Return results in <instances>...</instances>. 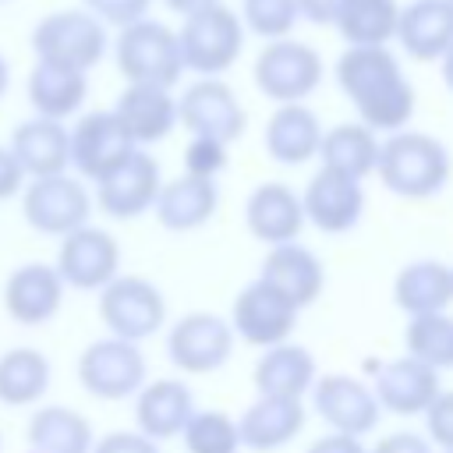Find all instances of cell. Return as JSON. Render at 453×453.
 Returning <instances> with one entry per match:
<instances>
[{"instance_id": "28", "label": "cell", "mask_w": 453, "mask_h": 453, "mask_svg": "<svg viewBox=\"0 0 453 453\" xmlns=\"http://www.w3.org/2000/svg\"><path fill=\"white\" fill-rule=\"evenodd\" d=\"M396 42L411 60H442L453 46V14L446 0H411L396 18Z\"/></svg>"}, {"instance_id": "10", "label": "cell", "mask_w": 453, "mask_h": 453, "mask_svg": "<svg viewBox=\"0 0 453 453\" xmlns=\"http://www.w3.org/2000/svg\"><path fill=\"white\" fill-rule=\"evenodd\" d=\"M177 127H184L191 138L234 145L248 127V113L223 78H198L177 96Z\"/></svg>"}, {"instance_id": "11", "label": "cell", "mask_w": 453, "mask_h": 453, "mask_svg": "<svg viewBox=\"0 0 453 453\" xmlns=\"http://www.w3.org/2000/svg\"><path fill=\"white\" fill-rule=\"evenodd\" d=\"M234 329L216 311H188L166 333V357L184 375L219 372L234 354Z\"/></svg>"}, {"instance_id": "34", "label": "cell", "mask_w": 453, "mask_h": 453, "mask_svg": "<svg viewBox=\"0 0 453 453\" xmlns=\"http://www.w3.org/2000/svg\"><path fill=\"white\" fill-rule=\"evenodd\" d=\"M53 368L39 347H11L0 354V403L39 407L50 389Z\"/></svg>"}, {"instance_id": "37", "label": "cell", "mask_w": 453, "mask_h": 453, "mask_svg": "<svg viewBox=\"0 0 453 453\" xmlns=\"http://www.w3.org/2000/svg\"><path fill=\"white\" fill-rule=\"evenodd\" d=\"M180 442L188 453H237L241 449L237 421L216 407L195 411L180 432Z\"/></svg>"}, {"instance_id": "29", "label": "cell", "mask_w": 453, "mask_h": 453, "mask_svg": "<svg viewBox=\"0 0 453 453\" xmlns=\"http://www.w3.org/2000/svg\"><path fill=\"white\" fill-rule=\"evenodd\" d=\"M25 96H28L32 117L67 124V117L81 113V106L88 99V74L35 60L25 78Z\"/></svg>"}, {"instance_id": "12", "label": "cell", "mask_w": 453, "mask_h": 453, "mask_svg": "<svg viewBox=\"0 0 453 453\" xmlns=\"http://www.w3.org/2000/svg\"><path fill=\"white\" fill-rule=\"evenodd\" d=\"M138 145L127 138L124 124L113 117V110H88L67 127V152H71V173L85 184H96L106 177L120 159H127Z\"/></svg>"}, {"instance_id": "21", "label": "cell", "mask_w": 453, "mask_h": 453, "mask_svg": "<svg viewBox=\"0 0 453 453\" xmlns=\"http://www.w3.org/2000/svg\"><path fill=\"white\" fill-rule=\"evenodd\" d=\"M244 226L265 248L297 241L304 230L301 195L280 180H265V184L251 188L244 198Z\"/></svg>"}, {"instance_id": "23", "label": "cell", "mask_w": 453, "mask_h": 453, "mask_svg": "<svg viewBox=\"0 0 453 453\" xmlns=\"http://www.w3.org/2000/svg\"><path fill=\"white\" fill-rule=\"evenodd\" d=\"M14 156V163L21 166L25 180L35 177H53V173H67L71 170V152H67V124L60 120H46V117H28L21 120L11 138L4 142Z\"/></svg>"}, {"instance_id": "46", "label": "cell", "mask_w": 453, "mask_h": 453, "mask_svg": "<svg viewBox=\"0 0 453 453\" xmlns=\"http://www.w3.org/2000/svg\"><path fill=\"white\" fill-rule=\"evenodd\" d=\"M304 453H368V446L354 435H340V432H329L322 439H315Z\"/></svg>"}, {"instance_id": "26", "label": "cell", "mask_w": 453, "mask_h": 453, "mask_svg": "<svg viewBox=\"0 0 453 453\" xmlns=\"http://www.w3.org/2000/svg\"><path fill=\"white\" fill-rule=\"evenodd\" d=\"M322 131L326 127L308 103H283L265 120V152L273 156V163L301 166L319 156Z\"/></svg>"}, {"instance_id": "54", "label": "cell", "mask_w": 453, "mask_h": 453, "mask_svg": "<svg viewBox=\"0 0 453 453\" xmlns=\"http://www.w3.org/2000/svg\"><path fill=\"white\" fill-rule=\"evenodd\" d=\"M449 269H453V265H449Z\"/></svg>"}, {"instance_id": "41", "label": "cell", "mask_w": 453, "mask_h": 453, "mask_svg": "<svg viewBox=\"0 0 453 453\" xmlns=\"http://www.w3.org/2000/svg\"><path fill=\"white\" fill-rule=\"evenodd\" d=\"M425 439L439 446V453H453V389H439V396L428 403Z\"/></svg>"}, {"instance_id": "8", "label": "cell", "mask_w": 453, "mask_h": 453, "mask_svg": "<svg viewBox=\"0 0 453 453\" xmlns=\"http://www.w3.org/2000/svg\"><path fill=\"white\" fill-rule=\"evenodd\" d=\"M78 382L88 396L117 403L134 396L149 382V361L138 343L117 340V336H99L78 354Z\"/></svg>"}, {"instance_id": "30", "label": "cell", "mask_w": 453, "mask_h": 453, "mask_svg": "<svg viewBox=\"0 0 453 453\" xmlns=\"http://www.w3.org/2000/svg\"><path fill=\"white\" fill-rule=\"evenodd\" d=\"M319 379V365L308 347L301 343H276L269 347L251 372V382L258 396H287V400H304Z\"/></svg>"}, {"instance_id": "40", "label": "cell", "mask_w": 453, "mask_h": 453, "mask_svg": "<svg viewBox=\"0 0 453 453\" xmlns=\"http://www.w3.org/2000/svg\"><path fill=\"white\" fill-rule=\"evenodd\" d=\"M81 7L106 28H127L142 18H149L152 0H81Z\"/></svg>"}, {"instance_id": "39", "label": "cell", "mask_w": 453, "mask_h": 453, "mask_svg": "<svg viewBox=\"0 0 453 453\" xmlns=\"http://www.w3.org/2000/svg\"><path fill=\"white\" fill-rule=\"evenodd\" d=\"M226 152H230V145H223L216 138H191L184 149V173L202 177V180H216L230 163Z\"/></svg>"}, {"instance_id": "3", "label": "cell", "mask_w": 453, "mask_h": 453, "mask_svg": "<svg viewBox=\"0 0 453 453\" xmlns=\"http://www.w3.org/2000/svg\"><path fill=\"white\" fill-rule=\"evenodd\" d=\"M28 42L35 60L88 74L110 53V28L96 21L85 7H64L42 14L32 25Z\"/></svg>"}, {"instance_id": "33", "label": "cell", "mask_w": 453, "mask_h": 453, "mask_svg": "<svg viewBox=\"0 0 453 453\" xmlns=\"http://www.w3.org/2000/svg\"><path fill=\"white\" fill-rule=\"evenodd\" d=\"M326 170H336L350 180H365L368 173H375V159H379V134L368 131L357 120L336 124L329 131H322L319 142V156H315Z\"/></svg>"}, {"instance_id": "4", "label": "cell", "mask_w": 453, "mask_h": 453, "mask_svg": "<svg viewBox=\"0 0 453 453\" xmlns=\"http://www.w3.org/2000/svg\"><path fill=\"white\" fill-rule=\"evenodd\" d=\"M110 46H113V64L127 85L173 88L184 74L177 32L156 18H142L127 28H117V39Z\"/></svg>"}, {"instance_id": "18", "label": "cell", "mask_w": 453, "mask_h": 453, "mask_svg": "<svg viewBox=\"0 0 453 453\" xmlns=\"http://www.w3.org/2000/svg\"><path fill=\"white\" fill-rule=\"evenodd\" d=\"M372 372V393L379 400L382 411L389 414H400V418H414V414H425L428 403L439 396V372L414 361L411 354L403 357H389V361H372L368 365Z\"/></svg>"}, {"instance_id": "17", "label": "cell", "mask_w": 453, "mask_h": 453, "mask_svg": "<svg viewBox=\"0 0 453 453\" xmlns=\"http://www.w3.org/2000/svg\"><path fill=\"white\" fill-rule=\"evenodd\" d=\"M64 290L67 287L50 262H25V265L11 269L4 280V290H0L4 315L14 326L39 329V326L53 322L57 311L64 308Z\"/></svg>"}, {"instance_id": "36", "label": "cell", "mask_w": 453, "mask_h": 453, "mask_svg": "<svg viewBox=\"0 0 453 453\" xmlns=\"http://www.w3.org/2000/svg\"><path fill=\"white\" fill-rule=\"evenodd\" d=\"M407 354L435 372L453 368V315L435 311V315H414L403 333Z\"/></svg>"}, {"instance_id": "27", "label": "cell", "mask_w": 453, "mask_h": 453, "mask_svg": "<svg viewBox=\"0 0 453 453\" xmlns=\"http://www.w3.org/2000/svg\"><path fill=\"white\" fill-rule=\"evenodd\" d=\"M216 205H219V184L216 180H202V177L180 173L173 180H163L152 212H156L163 230L188 234V230L205 226L216 216Z\"/></svg>"}, {"instance_id": "35", "label": "cell", "mask_w": 453, "mask_h": 453, "mask_svg": "<svg viewBox=\"0 0 453 453\" xmlns=\"http://www.w3.org/2000/svg\"><path fill=\"white\" fill-rule=\"evenodd\" d=\"M396 0H347L333 28L347 46H389L396 39Z\"/></svg>"}, {"instance_id": "16", "label": "cell", "mask_w": 453, "mask_h": 453, "mask_svg": "<svg viewBox=\"0 0 453 453\" xmlns=\"http://www.w3.org/2000/svg\"><path fill=\"white\" fill-rule=\"evenodd\" d=\"M297 308L290 301H283L269 283L262 280H251L248 287H241V294L234 297V308H230V329L237 340L251 343V347H276V343H287L294 326H297Z\"/></svg>"}, {"instance_id": "47", "label": "cell", "mask_w": 453, "mask_h": 453, "mask_svg": "<svg viewBox=\"0 0 453 453\" xmlns=\"http://www.w3.org/2000/svg\"><path fill=\"white\" fill-rule=\"evenodd\" d=\"M173 14H180V18H188V14H195V11H202V7H212V4H223V0H163Z\"/></svg>"}, {"instance_id": "48", "label": "cell", "mask_w": 453, "mask_h": 453, "mask_svg": "<svg viewBox=\"0 0 453 453\" xmlns=\"http://www.w3.org/2000/svg\"><path fill=\"white\" fill-rule=\"evenodd\" d=\"M439 71H442V85L453 92V46L442 53V60H439Z\"/></svg>"}, {"instance_id": "19", "label": "cell", "mask_w": 453, "mask_h": 453, "mask_svg": "<svg viewBox=\"0 0 453 453\" xmlns=\"http://www.w3.org/2000/svg\"><path fill=\"white\" fill-rule=\"evenodd\" d=\"M304 223H311L322 234H347L365 216V188L361 180H350L336 170L319 166L301 191Z\"/></svg>"}, {"instance_id": "15", "label": "cell", "mask_w": 453, "mask_h": 453, "mask_svg": "<svg viewBox=\"0 0 453 453\" xmlns=\"http://www.w3.org/2000/svg\"><path fill=\"white\" fill-rule=\"evenodd\" d=\"M311 407L333 432L354 435V439L368 435L382 418V407H379L372 386L347 372L319 375L311 386Z\"/></svg>"}, {"instance_id": "9", "label": "cell", "mask_w": 453, "mask_h": 453, "mask_svg": "<svg viewBox=\"0 0 453 453\" xmlns=\"http://www.w3.org/2000/svg\"><path fill=\"white\" fill-rule=\"evenodd\" d=\"M251 78H255V88L265 99H273L276 106L304 103L322 81V57L308 42L276 39V42H265L258 50Z\"/></svg>"}, {"instance_id": "42", "label": "cell", "mask_w": 453, "mask_h": 453, "mask_svg": "<svg viewBox=\"0 0 453 453\" xmlns=\"http://www.w3.org/2000/svg\"><path fill=\"white\" fill-rule=\"evenodd\" d=\"M92 453H159V442H152V439H145L142 432H127V428H120V432H106V435H99L96 442H92Z\"/></svg>"}, {"instance_id": "44", "label": "cell", "mask_w": 453, "mask_h": 453, "mask_svg": "<svg viewBox=\"0 0 453 453\" xmlns=\"http://www.w3.org/2000/svg\"><path fill=\"white\" fill-rule=\"evenodd\" d=\"M21 188H25V173L14 163L11 149L0 142V202H11L14 195H21Z\"/></svg>"}, {"instance_id": "1", "label": "cell", "mask_w": 453, "mask_h": 453, "mask_svg": "<svg viewBox=\"0 0 453 453\" xmlns=\"http://www.w3.org/2000/svg\"><path fill=\"white\" fill-rule=\"evenodd\" d=\"M336 85L368 131H403L414 117V85L389 46H347L336 57Z\"/></svg>"}, {"instance_id": "7", "label": "cell", "mask_w": 453, "mask_h": 453, "mask_svg": "<svg viewBox=\"0 0 453 453\" xmlns=\"http://www.w3.org/2000/svg\"><path fill=\"white\" fill-rule=\"evenodd\" d=\"M99 322L106 336L142 343L166 326V297L152 280L120 273L99 290Z\"/></svg>"}, {"instance_id": "50", "label": "cell", "mask_w": 453, "mask_h": 453, "mask_svg": "<svg viewBox=\"0 0 453 453\" xmlns=\"http://www.w3.org/2000/svg\"><path fill=\"white\" fill-rule=\"evenodd\" d=\"M446 4H449V14H453V0H446Z\"/></svg>"}, {"instance_id": "25", "label": "cell", "mask_w": 453, "mask_h": 453, "mask_svg": "<svg viewBox=\"0 0 453 453\" xmlns=\"http://www.w3.org/2000/svg\"><path fill=\"white\" fill-rule=\"evenodd\" d=\"M308 421L304 400H287V396H258L241 418H237V435L241 446L255 453H273L301 435Z\"/></svg>"}, {"instance_id": "20", "label": "cell", "mask_w": 453, "mask_h": 453, "mask_svg": "<svg viewBox=\"0 0 453 453\" xmlns=\"http://www.w3.org/2000/svg\"><path fill=\"white\" fill-rule=\"evenodd\" d=\"M258 280L269 283L297 311H304L308 304H315L322 297L326 269H322V258L311 248H304L301 241H290V244H276V248L265 251Z\"/></svg>"}, {"instance_id": "14", "label": "cell", "mask_w": 453, "mask_h": 453, "mask_svg": "<svg viewBox=\"0 0 453 453\" xmlns=\"http://www.w3.org/2000/svg\"><path fill=\"white\" fill-rule=\"evenodd\" d=\"M53 269L64 287L99 294L113 276H120V244L110 230L85 223L74 234L60 237Z\"/></svg>"}, {"instance_id": "5", "label": "cell", "mask_w": 453, "mask_h": 453, "mask_svg": "<svg viewBox=\"0 0 453 453\" xmlns=\"http://www.w3.org/2000/svg\"><path fill=\"white\" fill-rule=\"evenodd\" d=\"M173 32H177L184 71H195L198 78H219L223 71H230L237 64L241 50H244L241 14L230 11L226 4H212V7L188 14L180 21V28H173Z\"/></svg>"}, {"instance_id": "31", "label": "cell", "mask_w": 453, "mask_h": 453, "mask_svg": "<svg viewBox=\"0 0 453 453\" xmlns=\"http://www.w3.org/2000/svg\"><path fill=\"white\" fill-rule=\"evenodd\" d=\"M393 301L411 319L446 311L453 304V269L439 258L407 262L393 280Z\"/></svg>"}, {"instance_id": "32", "label": "cell", "mask_w": 453, "mask_h": 453, "mask_svg": "<svg viewBox=\"0 0 453 453\" xmlns=\"http://www.w3.org/2000/svg\"><path fill=\"white\" fill-rule=\"evenodd\" d=\"M32 453H92V421L64 403H39L25 425Z\"/></svg>"}, {"instance_id": "2", "label": "cell", "mask_w": 453, "mask_h": 453, "mask_svg": "<svg viewBox=\"0 0 453 453\" xmlns=\"http://www.w3.org/2000/svg\"><path fill=\"white\" fill-rule=\"evenodd\" d=\"M453 170L449 149L428 131H393L379 142L375 173L386 191L400 198H432L446 188Z\"/></svg>"}, {"instance_id": "22", "label": "cell", "mask_w": 453, "mask_h": 453, "mask_svg": "<svg viewBox=\"0 0 453 453\" xmlns=\"http://www.w3.org/2000/svg\"><path fill=\"white\" fill-rule=\"evenodd\" d=\"M195 393L180 379H152L134 393V432L152 442L177 439L195 414Z\"/></svg>"}, {"instance_id": "53", "label": "cell", "mask_w": 453, "mask_h": 453, "mask_svg": "<svg viewBox=\"0 0 453 453\" xmlns=\"http://www.w3.org/2000/svg\"><path fill=\"white\" fill-rule=\"evenodd\" d=\"M0 4H4V0H0Z\"/></svg>"}, {"instance_id": "6", "label": "cell", "mask_w": 453, "mask_h": 453, "mask_svg": "<svg viewBox=\"0 0 453 453\" xmlns=\"http://www.w3.org/2000/svg\"><path fill=\"white\" fill-rule=\"evenodd\" d=\"M21 216L25 223L42 234V237H67L74 234L78 226H85L92 219V191L81 177H74L71 170L67 173H53V177H35V180H25L21 188Z\"/></svg>"}, {"instance_id": "24", "label": "cell", "mask_w": 453, "mask_h": 453, "mask_svg": "<svg viewBox=\"0 0 453 453\" xmlns=\"http://www.w3.org/2000/svg\"><path fill=\"white\" fill-rule=\"evenodd\" d=\"M113 117L124 124L127 138L145 149L177 127V96L159 85H124L113 103Z\"/></svg>"}, {"instance_id": "13", "label": "cell", "mask_w": 453, "mask_h": 453, "mask_svg": "<svg viewBox=\"0 0 453 453\" xmlns=\"http://www.w3.org/2000/svg\"><path fill=\"white\" fill-rule=\"evenodd\" d=\"M92 202L110 219H138L142 212H152L156 195L163 188V170L156 156L145 149H134L127 159H120L106 177L92 184Z\"/></svg>"}, {"instance_id": "45", "label": "cell", "mask_w": 453, "mask_h": 453, "mask_svg": "<svg viewBox=\"0 0 453 453\" xmlns=\"http://www.w3.org/2000/svg\"><path fill=\"white\" fill-rule=\"evenodd\" d=\"M347 0H297V14L311 25H336Z\"/></svg>"}, {"instance_id": "49", "label": "cell", "mask_w": 453, "mask_h": 453, "mask_svg": "<svg viewBox=\"0 0 453 453\" xmlns=\"http://www.w3.org/2000/svg\"><path fill=\"white\" fill-rule=\"evenodd\" d=\"M7 88H11V64H7V57L0 53V99L7 96Z\"/></svg>"}, {"instance_id": "38", "label": "cell", "mask_w": 453, "mask_h": 453, "mask_svg": "<svg viewBox=\"0 0 453 453\" xmlns=\"http://www.w3.org/2000/svg\"><path fill=\"white\" fill-rule=\"evenodd\" d=\"M301 21L297 0H244L241 7V25L244 32H255L258 39H290L294 25Z\"/></svg>"}, {"instance_id": "51", "label": "cell", "mask_w": 453, "mask_h": 453, "mask_svg": "<svg viewBox=\"0 0 453 453\" xmlns=\"http://www.w3.org/2000/svg\"><path fill=\"white\" fill-rule=\"evenodd\" d=\"M0 446H4V432H0Z\"/></svg>"}, {"instance_id": "43", "label": "cell", "mask_w": 453, "mask_h": 453, "mask_svg": "<svg viewBox=\"0 0 453 453\" xmlns=\"http://www.w3.org/2000/svg\"><path fill=\"white\" fill-rule=\"evenodd\" d=\"M368 453H432V442L418 432H389Z\"/></svg>"}, {"instance_id": "52", "label": "cell", "mask_w": 453, "mask_h": 453, "mask_svg": "<svg viewBox=\"0 0 453 453\" xmlns=\"http://www.w3.org/2000/svg\"><path fill=\"white\" fill-rule=\"evenodd\" d=\"M25 453H32V449H28V446H25Z\"/></svg>"}]
</instances>
